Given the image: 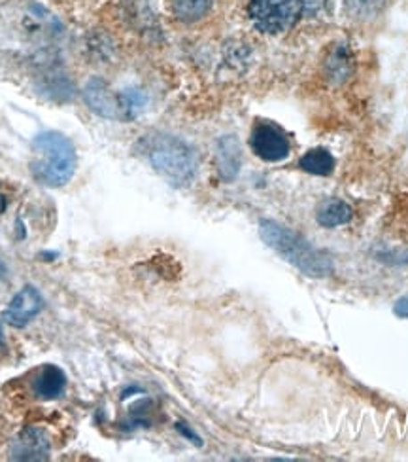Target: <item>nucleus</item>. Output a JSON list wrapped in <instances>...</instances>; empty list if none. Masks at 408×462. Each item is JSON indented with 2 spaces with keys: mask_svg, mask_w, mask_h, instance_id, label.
I'll use <instances>...</instances> for the list:
<instances>
[{
  "mask_svg": "<svg viewBox=\"0 0 408 462\" xmlns=\"http://www.w3.org/2000/svg\"><path fill=\"white\" fill-rule=\"evenodd\" d=\"M35 158L30 161V173L50 188H61L76 173V150L65 135L57 131L40 133L33 141Z\"/></svg>",
  "mask_w": 408,
  "mask_h": 462,
  "instance_id": "f03ea898",
  "label": "nucleus"
},
{
  "mask_svg": "<svg viewBox=\"0 0 408 462\" xmlns=\"http://www.w3.org/2000/svg\"><path fill=\"white\" fill-rule=\"evenodd\" d=\"M146 156L151 167L175 186H187L197 175V156L178 136L151 135L146 138Z\"/></svg>",
  "mask_w": 408,
  "mask_h": 462,
  "instance_id": "7ed1b4c3",
  "label": "nucleus"
},
{
  "mask_svg": "<svg viewBox=\"0 0 408 462\" xmlns=\"http://www.w3.org/2000/svg\"><path fill=\"white\" fill-rule=\"evenodd\" d=\"M67 387V375L57 366H44L33 381V392L40 400H55Z\"/></svg>",
  "mask_w": 408,
  "mask_h": 462,
  "instance_id": "1a4fd4ad",
  "label": "nucleus"
},
{
  "mask_svg": "<svg viewBox=\"0 0 408 462\" xmlns=\"http://www.w3.org/2000/svg\"><path fill=\"white\" fill-rule=\"evenodd\" d=\"M316 219L323 227H337L352 220V209L340 199H325L318 207Z\"/></svg>",
  "mask_w": 408,
  "mask_h": 462,
  "instance_id": "f8f14e48",
  "label": "nucleus"
},
{
  "mask_svg": "<svg viewBox=\"0 0 408 462\" xmlns=\"http://www.w3.org/2000/svg\"><path fill=\"white\" fill-rule=\"evenodd\" d=\"M44 309V298L35 286H25L4 309L3 318L13 328H23Z\"/></svg>",
  "mask_w": 408,
  "mask_h": 462,
  "instance_id": "423d86ee",
  "label": "nucleus"
},
{
  "mask_svg": "<svg viewBox=\"0 0 408 462\" xmlns=\"http://www.w3.org/2000/svg\"><path fill=\"white\" fill-rule=\"evenodd\" d=\"M352 70H354L352 52L344 44L335 45V48L331 50V54H329L327 61H325L327 78L331 80L333 84H342L344 80L350 78Z\"/></svg>",
  "mask_w": 408,
  "mask_h": 462,
  "instance_id": "9b49d317",
  "label": "nucleus"
},
{
  "mask_svg": "<svg viewBox=\"0 0 408 462\" xmlns=\"http://www.w3.org/2000/svg\"><path fill=\"white\" fill-rule=\"evenodd\" d=\"M248 13L261 33L280 35L299 21L303 0H252Z\"/></svg>",
  "mask_w": 408,
  "mask_h": 462,
  "instance_id": "20e7f679",
  "label": "nucleus"
},
{
  "mask_svg": "<svg viewBox=\"0 0 408 462\" xmlns=\"http://www.w3.org/2000/svg\"><path fill=\"white\" fill-rule=\"evenodd\" d=\"M394 311H396L397 317L408 318V296L397 300V303H396V307H394Z\"/></svg>",
  "mask_w": 408,
  "mask_h": 462,
  "instance_id": "a211bd4d",
  "label": "nucleus"
},
{
  "mask_svg": "<svg viewBox=\"0 0 408 462\" xmlns=\"http://www.w3.org/2000/svg\"><path fill=\"white\" fill-rule=\"evenodd\" d=\"M249 144H252L256 156L265 161H282L290 153V141L286 133L273 126V123H257L252 131Z\"/></svg>",
  "mask_w": 408,
  "mask_h": 462,
  "instance_id": "39448f33",
  "label": "nucleus"
},
{
  "mask_svg": "<svg viewBox=\"0 0 408 462\" xmlns=\"http://www.w3.org/2000/svg\"><path fill=\"white\" fill-rule=\"evenodd\" d=\"M4 209H6V199L4 195H0V212H4Z\"/></svg>",
  "mask_w": 408,
  "mask_h": 462,
  "instance_id": "6ab92c4d",
  "label": "nucleus"
},
{
  "mask_svg": "<svg viewBox=\"0 0 408 462\" xmlns=\"http://www.w3.org/2000/svg\"><path fill=\"white\" fill-rule=\"evenodd\" d=\"M344 6L354 18L367 20L382 10L384 0H344Z\"/></svg>",
  "mask_w": 408,
  "mask_h": 462,
  "instance_id": "dca6fc26",
  "label": "nucleus"
},
{
  "mask_svg": "<svg viewBox=\"0 0 408 462\" xmlns=\"http://www.w3.org/2000/svg\"><path fill=\"white\" fill-rule=\"evenodd\" d=\"M10 458L13 460H48L50 440L42 428H25L13 438L10 445Z\"/></svg>",
  "mask_w": 408,
  "mask_h": 462,
  "instance_id": "0eeeda50",
  "label": "nucleus"
},
{
  "mask_svg": "<svg viewBox=\"0 0 408 462\" xmlns=\"http://www.w3.org/2000/svg\"><path fill=\"white\" fill-rule=\"evenodd\" d=\"M6 273V268H4V264H3V261H0V276H3Z\"/></svg>",
  "mask_w": 408,
  "mask_h": 462,
  "instance_id": "aec40b11",
  "label": "nucleus"
},
{
  "mask_svg": "<svg viewBox=\"0 0 408 462\" xmlns=\"http://www.w3.org/2000/svg\"><path fill=\"white\" fill-rule=\"evenodd\" d=\"M86 101L93 112H97L102 118L116 120L121 114V101L119 95H114L112 89L101 78H91L86 86Z\"/></svg>",
  "mask_w": 408,
  "mask_h": 462,
  "instance_id": "6e6552de",
  "label": "nucleus"
},
{
  "mask_svg": "<svg viewBox=\"0 0 408 462\" xmlns=\"http://www.w3.org/2000/svg\"><path fill=\"white\" fill-rule=\"evenodd\" d=\"M216 160H217V171L222 175V178L233 180L237 177L241 171V160H242L241 144L237 138L234 136L219 138Z\"/></svg>",
  "mask_w": 408,
  "mask_h": 462,
  "instance_id": "9d476101",
  "label": "nucleus"
},
{
  "mask_svg": "<svg viewBox=\"0 0 408 462\" xmlns=\"http://www.w3.org/2000/svg\"><path fill=\"white\" fill-rule=\"evenodd\" d=\"M259 235L266 246H271L274 252L308 276L322 279V276H329L335 271L331 256L316 249L312 243L286 226L274 220H261Z\"/></svg>",
  "mask_w": 408,
  "mask_h": 462,
  "instance_id": "f257e3e1",
  "label": "nucleus"
},
{
  "mask_svg": "<svg viewBox=\"0 0 408 462\" xmlns=\"http://www.w3.org/2000/svg\"><path fill=\"white\" fill-rule=\"evenodd\" d=\"M119 101H121V114L123 118H135L140 111L144 109L146 104V95L144 91L140 89H127L123 91V94L119 95Z\"/></svg>",
  "mask_w": 408,
  "mask_h": 462,
  "instance_id": "2eb2a0df",
  "label": "nucleus"
},
{
  "mask_svg": "<svg viewBox=\"0 0 408 462\" xmlns=\"http://www.w3.org/2000/svg\"><path fill=\"white\" fill-rule=\"evenodd\" d=\"M176 428H178V433L182 434V436H185L187 440H190V441H193V443H197V445H200L202 441H200V438L193 433V430L190 428V426H187L185 423H178L176 425Z\"/></svg>",
  "mask_w": 408,
  "mask_h": 462,
  "instance_id": "f3484780",
  "label": "nucleus"
},
{
  "mask_svg": "<svg viewBox=\"0 0 408 462\" xmlns=\"http://www.w3.org/2000/svg\"><path fill=\"white\" fill-rule=\"evenodd\" d=\"M301 169L310 175H320V177H327L333 173L335 169V158L323 148H314L310 152H306L305 156L299 161Z\"/></svg>",
  "mask_w": 408,
  "mask_h": 462,
  "instance_id": "ddd939ff",
  "label": "nucleus"
},
{
  "mask_svg": "<svg viewBox=\"0 0 408 462\" xmlns=\"http://www.w3.org/2000/svg\"><path fill=\"white\" fill-rule=\"evenodd\" d=\"M214 0H172V13L182 21H197L208 13Z\"/></svg>",
  "mask_w": 408,
  "mask_h": 462,
  "instance_id": "4468645a",
  "label": "nucleus"
},
{
  "mask_svg": "<svg viewBox=\"0 0 408 462\" xmlns=\"http://www.w3.org/2000/svg\"><path fill=\"white\" fill-rule=\"evenodd\" d=\"M4 345V335H3V330H0V347Z\"/></svg>",
  "mask_w": 408,
  "mask_h": 462,
  "instance_id": "412c9836",
  "label": "nucleus"
}]
</instances>
